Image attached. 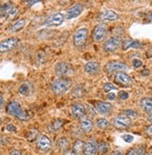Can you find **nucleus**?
I'll list each match as a JSON object with an SVG mask.
<instances>
[{
  "label": "nucleus",
  "mask_w": 152,
  "mask_h": 155,
  "mask_svg": "<svg viewBox=\"0 0 152 155\" xmlns=\"http://www.w3.org/2000/svg\"><path fill=\"white\" fill-rule=\"evenodd\" d=\"M6 110H7V113L16 117L17 118H19L20 120H23V121L28 120L30 117V116L23 109L21 104H18L17 102H11L7 105Z\"/></svg>",
  "instance_id": "nucleus-1"
},
{
  "label": "nucleus",
  "mask_w": 152,
  "mask_h": 155,
  "mask_svg": "<svg viewBox=\"0 0 152 155\" xmlns=\"http://www.w3.org/2000/svg\"><path fill=\"white\" fill-rule=\"evenodd\" d=\"M73 82L70 78H62L59 77L56 79L52 84V90L53 92L57 95H62L70 88Z\"/></svg>",
  "instance_id": "nucleus-2"
},
{
  "label": "nucleus",
  "mask_w": 152,
  "mask_h": 155,
  "mask_svg": "<svg viewBox=\"0 0 152 155\" xmlns=\"http://www.w3.org/2000/svg\"><path fill=\"white\" fill-rule=\"evenodd\" d=\"M56 74L62 78H68L73 74V68L67 62H58L55 65Z\"/></svg>",
  "instance_id": "nucleus-3"
},
{
  "label": "nucleus",
  "mask_w": 152,
  "mask_h": 155,
  "mask_svg": "<svg viewBox=\"0 0 152 155\" xmlns=\"http://www.w3.org/2000/svg\"><path fill=\"white\" fill-rule=\"evenodd\" d=\"M88 37V29L86 27L79 28L73 36V44L76 47H83Z\"/></svg>",
  "instance_id": "nucleus-4"
},
{
  "label": "nucleus",
  "mask_w": 152,
  "mask_h": 155,
  "mask_svg": "<svg viewBox=\"0 0 152 155\" xmlns=\"http://www.w3.org/2000/svg\"><path fill=\"white\" fill-rule=\"evenodd\" d=\"M18 12V10L14 7L13 4L8 2V3H5L2 5L1 7V19L5 20L6 19H12L16 16Z\"/></svg>",
  "instance_id": "nucleus-5"
},
{
  "label": "nucleus",
  "mask_w": 152,
  "mask_h": 155,
  "mask_svg": "<svg viewBox=\"0 0 152 155\" xmlns=\"http://www.w3.org/2000/svg\"><path fill=\"white\" fill-rule=\"evenodd\" d=\"M129 68L126 64H124L122 62H118V61H112L107 63L105 66V70L109 74H112V72H122L127 71Z\"/></svg>",
  "instance_id": "nucleus-6"
},
{
  "label": "nucleus",
  "mask_w": 152,
  "mask_h": 155,
  "mask_svg": "<svg viewBox=\"0 0 152 155\" xmlns=\"http://www.w3.org/2000/svg\"><path fill=\"white\" fill-rule=\"evenodd\" d=\"M113 124L115 128L118 129H126L131 124V118L124 116V115H119L118 117H115L113 120Z\"/></svg>",
  "instance_id": "nucleus-7"
},
{
  "label": "nucleus",
  "mask_w": 152,
  "mask_h": 155,
  "mask_svg": "<svg viewBox=\"0 0 152 155\" xmlns=\"http://www.w3.org/2000/svg\"><path fill=\"white\" fill-rule=\"evenodd\" d=\"M121 45V40L118 37H113L109 40H107L103 45V49L105 52H114L117 50Z\"/></svg>",
  "instance_id": "nucleus-8"
},
{
  "label": "nucleus",
  "mask_w": 152,
  "mask_h": 155,
  "mask_svg": "<svg viewBox=\"0 0 152 155\" xmlns=\"http://www.w3.org/2000/svg\"><path fill=\"white\" fill-rule=\"evenodd\" d=\"M37 148L42 152H47L52 148V141L46 135L44 134L40 135V137L38 138L37 141Z\"/></svg>",
  "instance_id": "nucleus-9"
},
{
  "label": "nucleus",
  "mask_w": 152,
  "mask_h": 155,
  "mask_svg": "<svg viewBox=\"0 0 152 155\" xmlns=\"http://www.w3.org/2000/svg\"><path fill=\"white\" fill-rule=\"evenodd\" d=\"M63 22H64V15L60 12H57V13H53L47 18L45 21V25L47 26H57L60 25Z\"/></svg>",
  "instance_id": "nucleus-10"
},
{
  "label": "nucleus",
  "mask_w": 152,
  "mask_h": 155,
  "mask_svg": "<svg viewBox=\"0 0 152 155\" xmlns=\"http://www.w3.org/2000/svg\"><path fill=\"white\" fill-rule=\"evenodd\" d=\"M18 44V40L16 38H8L1 41L0 44V51L1 53H6L14 49Z\"/></svg>",
  "instance_id": "nucleus-11"
},
{
  "label": "nucleus",
  "mask_w": 152,
  "mask_h": 155,
  "mask_svg": "<svg viewBox=\"0 0 152 155\" xmlns=\"http://www.w3.org/2000/svg\"><path fill=\"white\" fill-rule=\"evenodd\" d=\"M84 10V6L82 4H75L73 7H70L66 12V19L70 20V19H74V18L78 17L80 14L83 12Z\"/></svg>",
  "instance_id": "nucleus-12"
},
{
  "label": "nucleus",
  "mask_w": 152,
  "mask_h": 155,
  "mask_svg": "<svg viewBox=\"0 0 152 155\" xmlns=\"http://www.w3.org/2000/svg\"><path fill=\"white\" fill-rule=\"evenodd\" d=\"M106 34H107L106 25L102 24L98 25L93 31V39L96 41H101L106 37Z\"/></svg>",
  "instance_id": "nucleus-13"
},
{
  "label": "nucleus",
  "mask_w": 152,
  "mask_h": 155,
  "mask_svg": "<svg viewBox=\"0 0 152 155\" xmlns=\"http://www.w3.org/2000/svg\"><path fill=\"white\" fill-rule=\"evenodd\" d=\"M95 109L101 115H108L113 109V106L110 103L107 102H97L95 103Z\"/></svg>",
  "instance_id": "nucleus-14"
},
{
  "label": "nucleus",
  "mask_w": 152,
  "mask_h": 155,
  "mask_svg": "<svg viewBox=\"0 0 152 155\" xmlns=\"http://www.w3.org/2000/svg\"><path fill=\"white\" fill-rule=\"evenodd\" d=\"M70 113L75 118H82L86 114V108L82 104H74L70 107Z\"/></svg>",
  "instance_id": "nucleus-15"
},
{
  "label": "nucleus",
  "mask_w": 152,
  "mask_h": 155,
  "mask_svg": "<svg viewBox=\"0 0 152 155\" xmlns=\"http://www.w3.org/2000/svg\"><path fill=\"white\" fill-rule=\"evenodd\" d=\"M115 80H117L118 83L125 87H129L132 84V79L124 71L118 72L117 75H115Z\"/></svg>",
  "instance_id": "nucleus-16"
},
{
  "label": "nucleus",
  "mask_w": 152,
  "mask_h": 155,
  "mask_svg": "<svg viewBox=\"0 0 152 155\" xmlns=\"http://www.w3.org/2000/svg\"><path fill=\"white\" fill-rule=\"evenodd\" d=\"M100 19L102 21H115L118 19V14L111 10H106L100 13Z\"/></svg>",
  "instance_id": "nucleus-17"
},
{
  "label": "nucleus",
  "mask_w": 152,
  "mask_h": 155,
  "mask_svg": "<svg viewBox=\"0 0 152 155\" xmlns=\"http://www.w3.org/2000/svg\"><path fill=\"white\" fill-rule=\"evenodd\" d=\"M100 70V65L98 62L95 61H89L85 65V71L86 74H90V75H94L97 74L99 72Z\"/></svg>",
  "instance_id": "nucleus-18"
},
{
  "label": "nucleus",
  "mask_w": 152,
  "mask_h": 155,
  "mask_svg": "<svg viewBox=\"0 0 152 155\" xmlns=\"http://www.w3.org/2000/svg\"><path fill=\"white\" fill-rule=\"evenodd\" d=\"M98 150V144L95 141H88L85 145L84 154L85 155H94Z\"/></svg>",
  "instance_id": "nucleus-19"
},
{
  "label": "nucleus",
  "mask_w": 152,
  "mask_h": 155,
  "mask_svg": "<svg viewBox=\"0 0 152 155\" xmlns=\"http://www.w3.org/2000/svg\"><path fill=\"white\" fill-rule=\"evenodd\" d=\"M80 126H81V129L85 133L91 132L92 128H93V124H92L91 120H89L88 117H86L81 118V120H80Z\"/></svg>",
  "instance_id": "nucleus-20"
},
{
  "label": "nucleus",
  "mask_w": 152,
  "mask_h": 155,
  "mask_svg": "<svg viewBox=\"0 0 152 155\" xmlns=\"http://www.w3.org/2000/svg\"><path fill=\"white\" fill-rule=\"evenodd\" d=\"M123 50H127L129 48H135L139 49L142 47V43L139 41H133V40H126L123 41Z\"/></svg>",
  "instance_id": "nucleus-21"
},
{
  "label": "nucleus",
  "mask_w": 152,
  "mask_h": 155,
  "mask_svg": "<svg viewBox=\"0 0 152 155\" xmlns=\"http://www.w3.org/2000/svg\"><path fill=\"white\" fill-rule=\"evenodd\" d=\"M25 22H26L25 19H19L15 23H13L11 25V26L10 27L11 32H19V31H21L24 28V26L25 25Z\"/></svg>",
  "instance_id": "nucleus-22"
},
{
  "label": "nucleus",
  "mask_w": 152,
  "mask_h": 155,
  "mask_svg": "<svg viewBox=\"0 0 152 155\" xmlns=\"http://www.w3.org/2000/svg\"><path fill=\"white\" fill-rule=\"evenodd\" d=\"M141 107L144 109L147 113L152 112V99L150 98H143L141 100Z\"/></svg>",
  "instance_id": "nucleus-23"
},
{
  "label": "nucleus",
  "mask_w": 152,
  "mask_h": 155,
  "mask_svg": "<svg viewBox=\"0 0 152 155\" xmlns=\"http://www.w3.org/2000/svg\"><path fill=\"white\" fill-rule=\"evenodd\" d=\"M85 145H86V143L83 140H80V139H77L73 143V150H74V152L76 153V155H80L81 153H84Z\"/></svg>",
  "instance_id": "nucleus-24"
},
{
  "label": "nucleus",
  "mask_w": 152,
  "mask_h": 155,
  "mask_svg": "<svg viewBox=\"0 0 152 155\" xmlns=\"http://www.w3.org/2000/svg\"><path fill=\"white\" fill-rule=\"evenodd\" d=\"M31 90H32V87H31V84L30 83H24L20 86L19 87V93L24 95V96H27L30 94L31 92Z\"/></svg>",
  "instance_id": "nucleus-25"
},
{
  "label": "nucleus",
  "mask_w": 152,
  "mask_h": 155,
  "mask_svg": "<svg viewBox=\"0 0 152 155\" xmlns=\"http://www.w3.org/2000/svg\"><path fill=\"white\" fill-rule=\"evenodd\" d=\"M63 124H64V121L62 120H56L49 125L48 130L50 132H57L61 128L62 126H63Z\"/></svg>",
  "instance_id": "nucleus-26"
},
{
  "label": "nucleus",
  "mask_w": 152,
  "mask_h": 155,
  "mask_svg": "<svg viewBox=\"0 0 152 155\" xmlns=\"http://www.w3.org/2000/svg\"><path fill=\"white\" fill-rule=\"evenodd\" d=\"M57 146L61 150H68V146H69V141L67 138L65 137H62V138H59L57 141Z\"/></svg>",
  "instance_id": "nucleus-27"
},
{
  "label": "nucleus",
  "mask_w": 152,
  "mask_h": 155,
  "mask_svg": "<svg viewBox=\"0 0 152 155\" xmlns=\"http://www.w3.org/2000/svg\"><path fill=\"white\" fill-rule=\"evenodd\" d=\"M97 126L100 129H106L109 126V121L106 118H99L97 120Z\"/></svg>",
  "instance_id": "nucleus-28"
},
{
  "label": "nucleus",
  "mask_w": 152,
  "mask_h": 155,
  "mask_svg": "<svg viewBox=\"0 0 152 155\" xmlns=\"http://www.w3.org/2000/svg\"><path fill=\"white\" fill-rule=\"evenodd\" d=\"M109 150V146L106 142H101L98 144V150H99L101 153H106Z\"/></svg>",
  "instance_id": "nucleus-29"
},
{
  "label": "nucleus",
  "mask_w": 152,
  "mask_h": 155,
  "mask_svg": "<svg viewBox=\"0 0 152 155\" xmlns=\"http://www.w3.org/2000/svg\"><path fill=\"white\" fill-rule=\"evenodd\" d=\"M122 113H123L124 116H126V117H128L130 118H135L138 116L137 112L134 111V110H131V109H127V110H124Z\"/></svg>",
  "instance_id": "nucleus-30"
},
{
  "label": "nucleus",
  "mask_w": 152,
  "mask_h": 155,
  "mask_svg": "<svg viewBox=\"0 0 152 155\" xmlns=\"http://www.w3.org/2000/svg\"><path fill=\"white\" fill-rule=\"evenodd\" d=\"M103 90L105 91V92H110V91H112V90H117V87H115L112 83L107 82V83H105L103 86Z\"/></svg>",
  "instance_id": "nucleus-31"
},
{
  "label": "nucleus",
  "mask_w": 152,
  "mask_h": 155,
  "mask_svg": "<svg viewBox=\"0 0 152 155\" xmlns=\"http://www.w3.org/2000/svg\"><path fill=\"white\" fill-rule=\"evenodd\" d=\"M122 139L126 143H131L133 139H134V137H133V135L131 134H124L122 135Z\"/></svg>",
  "instance_id": "nucleus-32"
},
{
  "label": "nucleus",
  "mask_w": 152,
  "mask_h": 155,
  "mask_svg": "<svg viewBox=\"0 0 152 155\" xmlns=\"http://www.w3.org/2000/svg\"><path fill=\"white\" fill-rule=\"evenodd\" d=\"M118 98L123 100V101H125V100H127L129 98V93L127 92V91L121 90L118 92Z\"/></svg>",
  "instance_id": "nucleus-33"
},
{
  "label": "nucleus",
  "mask_w": 152,
  "mask_h": 155,
  "mask_svg": "<svg viewBox=\"0 0 152 155\" xmlns=\"http://www.w3.org/2000/svg\"><path fill=\"white\" fill-rule=\"evenodd\" d=\"M37 134H38V131H36V130H32V131H30L27 134L28 135H26V137H27V139L28 140H30V141H32L36 136H37Z\"/></svg>",
  "instance_id": "nucleus-34"
},
{
  "label": "nucleus",
  "mask_w": 152,
  "mask_h": 155,
  "mask_svg": "<svg viewBox=\"0 0 152 155\" xmlns=\"http://www.w3.org/2000/svg\"><path fill=\"white\" fill-rule=\"evenodd\" d=\"M132 65H133V67H134L135 69H138V68L142 67L143 63H142V61L139 60V59H133V61H132Z\"/></svg>",
  "instance_id": "nucleus-35"
},
{
  "label": "nucleus",
  "mask_w": 152,
  "mask_h": 155,
  "mask_svg": "<svg viewBox=\"0 0 152 155\" xmlns=\"http://www.w3.org/2000/svg\"><path fill=\"white\" fill-rule=\"evenodd\" d=\"M10 155H24V153L20 150H11L10 151Z\"/></svg>",
  "instance_id": "nucleus-36"
},
{
  "label": "nucleus",
  "mask_w": 152,
  "mask_h": 155,
  "mask_svg": "<svg viewBox=\"0 0 152 155\" xmlns=\"http://www.w3.org/2000/svg\"><path fill=\"white\" fill-rule=\"evenodd\" d=\"M6 130L8 132H15L16 131V127L12 124H8L6 126Z\"/></svg>",
  "instance_id": "nucleus-37"
},
{
  "label": "nucleus",
  "mask_w": 152,
  "mask_h": 155,
  "mask_svg": "<svg viewBox=\"0 0 152 155\" xmlns=\"http://www.w3.org/2000/svg\"><path fill=\"white\" fill-rule=\"evenodd\" d=\"M64 155H76V153L74 152L73 150H70V149H68L64 151Z\"/></svg>",
  "instance_id": "nucleus-38"
},
{
  "label": "nucleus",
  "mask_w": 152,
  "mask_h": 155,
  "mask_svg": "<svg viewBox=\"0 0 152 155\" xmlns=\"http://www.w3.org/2000/svg\"><path fill=\"white\" fill-rule=\"evenodd\" d=\"M138 151H139L138 149H132V150H131L127 153V155H137V154H138Z\"/></svg>",
  "instance_id": "nucleus-39"
},
{
  "label": "nucleus",
  "mask_w": 152,
  "mask_h": 155,
  "mask_svg": "<svg viewBox=\"0 0 152 155\" xmlns=\"http://www.w3.org/2000/svg\"><path fill=\"white\" fill-rule=\"evenodd\" d=\"M146 133L148 135H152V124L147 126V127H146Z\"/></svg>",
  "instance_id": "nucleus-40"
},
{
  "label": "nucleus",
  "mask_w": 152,
  "mask_h": 155,
  "mask_svg": "<svg viewBox=\"0 0 152 155\" xmlns=\"http://www.w3.org/2000/svg\"><path fill=\"white\" fill-rule=\"evenodd\" d=\"M115 93H113V92H111V93H109L108 95H107V99L109 100V101H114V100L115 99Z\"/></svg>",
  "instance_id": "nucleus-41"
},
{
  "label": "nucleus",
  "mask_w": 152,
  "mask_h": 155,
  "mask_svg": "<svg viewBox=\"0 0 152 155\" xmlns=\"http://www.w3.org/2000/svg\"><path fill=\"white\" fill-rule=\"evenodd\" d=\"M148 74H149V71H148L147 69H145L144 71H142V75L147 76V75H148Z\"/></svg>",
  "instance_id": "nucleus-42"
},
{
  "label": "nucleus",
  "mask_w": 152,
  "mask_h": 155,
  "mask_svg": "<svg viewBox=\"0 0 152 155\" xmlns=\"http://www.w3.org/2000/svg\"><path fill=\"white\" fill-rule=\"evenodd\" d=\"M137 155H146V153H145V150L143 149V148L139 149V151H138V154H137Z\"/></svg>",
  "instance_id": "nucleus-43"
},
{
  "label": "nucleus",
  "mask_w": 152,
  "mask_h": 155,
  "mask_svg": "<svg viewBox=\"0 0 152 155\" xmlns=\"http://www.w3.org/2000/svg\"><path fill=\"white\" fill-rule=\"evenodd\" d=\"M112 155H123V154H122V152L119 151V150H115V151H114V152L112 153Z\"/></svg>",
  "instance_id": "nucleus-44"
},
{
  "label": "nucleus",
  "mask_w": 152,
  "mask_h": 155,
  "mask_svg": "<svg viewBox=\"0 0 152 155\" xmlns=\"http://www.w3.org/2000/svg\"><path fill=\"white\" fill-rule=\"evenodd\" d=\"M147 120L150 121V122H152V112L149 113V115H148V117H147Z\"/></svg>",
  "instance_id": "nucleus-45"
},
{
  "label": "nucleus",
  "mask_w": 152,
  "mask_h": 155,
  "mask_svg": "<svg viewBox=\"0 0 152 155\" xmlns=\"http://www.w3.org/2000/svg\"><path fill=\"white\" fill-rule=\"evenodd\" d=\"M147 17H148V20H149V21H152V12H150L148 13Z\"/></svg>",
  "instance_id": "nucleus-46"
},
{
  "label": "nucleus",
  "mask_w": 152,
  "mask_h": 155,
  "mask_svg": "<svg viewBox=\"0 0 152 155\" xmlns=\"http://www.w3.org/2000/svg\"><path fill=\"white\" fill-rule=\"evenodd\" d=\"M4 106V98H3V95H1V107Z\"/></svg>",
  "instance_id": "nucleus-47"
},
{
  "label": "nucleus",
  "mask_w": 152,
  "mask_h": 155,
  "mask_svg": "<svg viewBox=\"0 0 152 155\" xmlns=\"http://www.w3.org/2000/svg\"><path fill=\"white\" fill-rule=\"evenodd\" d=\"M146 155H151L150 153H146Z\"/></svg>",
  "instance_id": "nucleus-48"
}]
</instances>
